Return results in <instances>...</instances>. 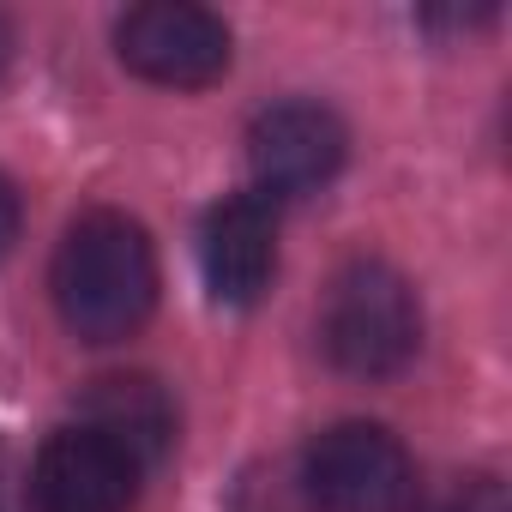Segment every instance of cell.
<instances>
[{"mask_svg":"<svg viewBox=\"0 0 512 512\" xmlns=\"http://www.w3.org/2000/svg\"><path fill=\"white\" fill-rule=\"evenodd\" d=\"M13 241H19V193H13L7 175H0V260L13 253Z\"/></svg>","mask_w":512,"mask_h":512,"instance_id":"obj_10","label":"cell"},{"mask_svg":"<svg viewBox=\"0 0 512 512\" xmlns=\"http://www.w3.org/2000/svg\"><path fill=\"white\" fill-rule=\"evenodd\" d=\"M320 344L350 380H392L422 350V302L386 260H350L320 308Z\"/></svg>","mask_w":512,"mask_h":512,"instance_id":"obj_2","label":"cell"},{"mask_svg":"<svg viewBox=\"0 0 512 512\" xmlns=\"http://www.w3.org/2000/svg\"><path fill=\"white\" fill-rule=\"evenodd\" d=\"M302 488L314 512H404L416 500V470L392 428L338 422L302 452Z\"/></svg>","mask_w":512,"mask_h":512,"instance_id":"obj_3","label":"cell"},{"mask_svg":"<svg viewBox=\"0 0 512 512\" xmlns=\"http://www.w3.org/2000/svg\"><path fill=\"white\" fill-rule=\"evenodd\" d=\"M139 476L145 470L109 440H97L91 428H61L37 452L31 506L37 512H133Z\"/></svg>","mask_w":512,"mask_h":512,"instance_id":"obj_7","label":"cell"},{"mask_svg":"<svg viewBox=\"0 0 512 512\" xmlns=\"http://www.w3.org/2000/svg\"><path fill=\"white\" fill-rule=\"evenodd\" d=\"M344 157H350L344 121L326 103H308V97L272 103L247 127V175H253V193L266 205L308 199V193L332 187Z\"/></svg>","mask_w":512,"mask_h":512,"instance_id":"obj_4","label":"cell"},{"mask_svg":"<svg viewBox=\"0 0 512 512\" xmlns=\"http://www.w3.org/2000/svg\"><path fill=\"white\" fill-rule=\"evenodd\" d=\"M79 428H91L97 440L127 452L139 470H151L175 446V404L151 374H109V380H97L85 392Z\"/></svg>","mask_w":512,"mask_h":512,"instance_id":"obj_8","label":"cell"},{"mask_svg":"<svg viewBox=\"0 0 512 512\" xmlns=\"http://www.w3.org/2000/svg\"><path fill=\"white\" fill-rule=\"evenodd\" d=\"M199 272L211 302L223 308H253L272 290L278 272V217L260 193H229L223 205L205 211L199 229Z\"/></svg>","mask_w":512,"mask_h":512,"instance_id":"obj_6","label":"cell"},{"mask_svg":"<svg viewBox=\"0 0 512 512\" xmlns=\"http://www.w3.org/2000/svg\"><path fill=\"white\" fill-rule=\"evenodd\" d=\"M55 314L85 344L133 338L157 308V247L127 211H85L55 247Z\"/></svg>","mask_w":512,"mask_h":512,"instance_id":"obj_1","label":"cell"},{"mask_svg":"<svg viewBox=\"0 0 512 512\" xmlns=\"http://www.w3.org/2000/svg\"><path fill=\"white\" fill-rule=\"evenodd\" d=\"M404 512H506V494L494 476H458L428 500H410Z\"/></svg>","mask_w":512,"mask_h":512,"instance_id":"obj_9","label":"cell"},{"mask_svg":"<svg viewBox=\"0 0 512 512\" xmlns=\"http://www.w3.org/2000/svg\"><path fill=\"white\" fill-rule=\"evenodd\" d=\"M7 67H13V25L0 19V79H7Z\"/></svg>","mask_w":512,"mask_h":512,"instance_id":"obj_11","label":"cell"},{"mask_svg":"<svg viewBox=\"0 0 512 512\" xmlns=\"http://www.w3.org/2000/svg\"><path fill=\"white\" fill-rule=\"evenodd\" d=\"M115 55L127 73L169 85V91H199L223 79L229 67V25L205 7H181V0H157V7H133L115 25Z\"/></svg>","mask_w":512,"mask_h":512,"instance_id":"obj_5","label":"cell"}]
</instances>
